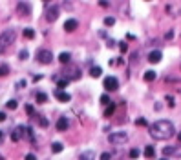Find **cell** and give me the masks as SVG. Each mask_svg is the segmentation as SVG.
<instances>
[{"label": "cell", "mask_w": 181, "mask_h": 160, "mask_svg": "<svg viewBox=\"0 0 181 160\" xmlns=\"http://www.w3.org/2000/svg\"><path fill=\"white\" fill-rule=\"evenodd\" d=\"M176 135V127L168 120H157L150 126V137L155 140H167Z\"/></svg>", "instance_id": "1"}, {"label": "cell", "mask_w": 181, "mask_h": 160, "mask_svg": "<svg viewBox=\"0 0 181 160\" xmlns=\"http://www.w3.org/2000/svg\"><path fill=\"white\" fill-rule=\"evenodd\" d=\"M17 38V31L15 29H6L4 33H0V49H6L7 46H11Z\"/></svg>", "instance_id": "2"}, {"label": "cell", "mask_w": 181, "mask_h": 160, "mask_svg": "<svg viewBox=\"0 0 181 160\" xmlns=\"http://www.w3.org/2000/svg\"><path fill=\"white\" fill-rule=\"evenodd\" d=\"M128 140V133L126 131H115L112 135H108V142L113 144V146H121Z\"/></svg>", "instance_id": "3"}, {"label": "cell", "mask_w": 181, "mask_h": 160, "mask_svg": "<svg viewBox=\"0 0 181 160\" xmlns=\"http://www.w3.org/2000/svg\"><path fill=\"white\" fill-rule=\"evenodd\" d=\"M37 60L40 64H51L53 53L49 51V49H38V51H37Z\"/></svg>", "instance_id": "4"}, {"label": "cell", "mask_w": 181, "mask_h": 160, "mask_svg": "<svg viewBox=\"0 0 181 160\" xmlns=\"http://www.w3.org/2000/svg\"><path fill=\"white\" fill-rule=\"evenodd\" d=\"M103 86H104L106 91H115V89H119V80L115 78V77H106Z\"/></svg>", "instance_id": "5"}, {"label": "cell", "mask_w": 181, "mask_h": 160, "mask_svg": "<svg viewBox=\"0 0 181 160\" xmlns=\"http://www.w3.org/2000/svg\"><path fill=\"white\" fill-rule=\"evenodd\" d=\"M59 6H51V7H48V11H46V20L48 22H55V20L59 18Z\"/></svg>", "instance_id": "6"}, {"label": "cell", "mask_w": 181, "mask_h": 160, "mask_svg": "<svg viewBox=\"0 0 181 160\" xmlns=\"http://www.w3.org/2000/svg\"><path fill=\"white\" fill-rule=\"evenodd\" d=\"M17 11H18L20 15H24V17H28V15H31V6H29L28 2H18Z\"/></svg>", "instance_id": "7"}, {"label": "cell", "mask_w": 181, "mask_h": 160, "mask_svg": "<svg viewBox=\"0 0 181 160\" xmlns=\"http://www.w3.org/2000/svg\"><path fill=\"white\" fill-rule=\"evenodd\" d=\"M68 126H70V122H68V118L66 117H60L57 120V124H55V127H57V131H68Z\"/></svg>", "instance_id": "8"}, {"label": "cell", "mask_w": 181, "mask_h": 160, "mask_svg": "<svg viewBox=\"0 0 181 160\" xmlns=\"http://www.w3.org/2000/svg\"><path fill=\"white\" fill-rule=\"evenodd\" d=\"M79 27V22L75 18H68L66 22H64V29H66L68 33H72V31H75V29Z\"/></svg>", "instance_id": "9"}, {"label": "cell", "mask_w": 181, "mask_h": 160, "mask_svg": "<svg viewBox=\"0 0 181 160\" xmlns=\"http://www.w3.org/2000/svg\"><path fill=\"white\" fill-rule=\"evenodd\" d=\"M55 98H57L59 102H70V100H72L70 93H66V91H59V89H55Z\"/></svg>", "instance_id": "10"}, {"label": "cell", "mask_w": 181, "mask_h": 160, "mask_svg": "<svg viewBox=\"0 0 181 160\" xmlns=\"http://www.w3.org/2000/svg\"><path fill=\"white\" fill-rule=\"evenodd\" d=\"M161 58H163V53L161 51H152L148 55V62L150 64H157V62H161Z\"/></svg>", "instance_id": "11"}, {"label": "cell", "mask_w": 181, "mask_h": 160, "mask_svg": "<svg viewBox=\"0 0 181 160\" xmlns=\"http://www.w3.org/2000/svg\"><path fill=\"white\" fill-rule=\"evenodd\" d=\"M167 13H170L174 18H178L179 15H181V7H178V6H174V4H168L167 6Z\"/></svg>", "instance_id": "12"}, {"label": "cell", "mask_w": 181, "mask_h": 160, "mask_svg": "<svg viewBox=\"0 0 181 160\" xmlns=\"http://www.w3.org/2000/svg\"><path fill=\"white\" fill-rule=\"evenodd\" d=\"M155 78H157V73H155V71H152V69L145 71V75H143V80H145V82H154Z\"/></svg>", "instance_id": "13"}, {"label": "cell", "mask_w": 181, "mask_h": 160, "mask_svg": "<svg viewBox=\"0 0 181 160\" xmlns=\"http://www.w3.org/2000/svg\"><path fill=\"white\" fill-rule=\"evenodd\" d=\"M59 62L60 64H70V62H72V55H70V53H60L59 55Z\"/></svg>", "instance_id": "14"}, {"label": "cell", "mask_w": 181, "mask_h": 160, "mask_svg": "<svg viewBox=\"0 0 181 160\" xmlns=\"http://www.w3.org/2000/svg\"><path fill=\"white\" fill-rule=\"evenodd\" d=\"M143 155L147 158H154L155 157V149H154V146H147L145 147V151H143Z\"/></svg>", "instance_id": "15"}, {"label": "cell", "mask_w": 181, "mask_h": 160, "mask_svg": "<svg viewBox=\"0 0 181 160\" xmlns=\"http://www.w3.org/2000/svg\"><path fill=\"white\" fill-rule=\"evenodd\" d=\"M90 75H92L93 78H97V77H101V75H103V69H101L99 66H93L92 69H90Z\"/></svg>", "instance_id": "16"}, {"label": "cell", "mask_w": 181, "mask_h": 160, "mask_svg": "<svg viewBox=\"0 0 181 160\" xmlns=\"http://www.w3.org/2000/svg\"><path fill=\"white\" fill-rule=\"evenodd\" d=\"M68 84H70V80H68V78H60V80H57V89H59V91H62V89L66 87Z\"/></svg>", "instance_id": "17"}, {"label": "cell", "mask_w": 181, "mask_h": 160, "mask_svg": "<svg viewBox=\"0 0 181 160\" xmlns=\"http://www.w3.org/2000/svg\"><path fill=\"white\" fill-rule=\"evenodd\" d=\"M95 158V153L93 151H84L80 155V160H93Z\"/></svg>", "instance_id": "18"}, {"label": "cell", "mask_w": 181, "mask_h": 160, "mask_svg": "<svg viewBox=\"0 0 181 160\" xmlns=\"http://www.w3.org/2000/svg\"><path fill=\"white\" fill-rule=\"evenodd\" d=\"M62 149H64V146H62L60 142H53V144H51V151H53V153H60Z\"/></svg>", "instance_id": "19"}, {"label": "cell", "mask_w": 181, "mask_h": 160, "mask_svg": "<svg viewBox=\"0 0 181 160\" xmlns=\"http://www.w3.org/2000/svg\"><path fill=\"white\" fill-rule=\"evenodd\" d=\"M35 98H37V102H38V104L48 102V95H46V93H37V97H35Z\"/></svg>", "instance_id": "20"}, {"label": "cell", "mask_w": 181, "mask_h": 160, "mask_svg": "<svg viewBox=\"0 0 181 160\" xmlns=\"http://www.w3.org/2000/svg\"><path fill=\"white\" fill-rule=\"evenodd\" d=\"M24 37H26L28 40H31V38H35V31L31 27H26V29H24Z\"/></svg>", "instance_id": "21"}, {"label": "cell", "mask_w": 181, "mask_h": 160, "mask_svg": "<svg viewBox=\"0 0 181 160\" xmlns=\"http://www.w3.org/2000/svg\"><path fill=\"white\" fill-rule=\"evenodd\" d=\"M20 138H22V135H20V129L17 127V129H15V131L11 133V140H13V142H18Z\"/></svg>", "instance_id": "22"}, {"label": "cell", "mask_w": 181, "mask_h": 160, "mask_svg": "<svg viewBox=\"0 0 181 160\" xmlns=\"http://www.w3.org/2000/svg\"><path fill=\"white\" fill-rule=\"evenodd\" d=\"M38 126H40V127H48V126H49L48 118H46V117H40V115H38Z\"/></svg>", "instance_id": "23"}, {"label": "cell", "mask_w": 181, "mask_h": 160, "mask_svg": "<svg viewBox=\"0 0 181 160\" xmlns=\"http://www.w3.org/2000/svg\"><path fill=\"white\" fill-rule=\"evenodd\" d=\"M104 26H106V27L115 26V18L113 17H106V18H104Z\"/></svg>", "instance_id": "24"}, {"label": "cell", "mask_w": 181, "mask_h": 160, "mask_svg": "<svg viewBox=\"0 0 181 160\" xmlns=\"http://www.w3.org/2000/svg\"><path fill=\"white\" fill-rule=\"evenodd\" d=\"M139 155H141V151L137 147H134V149H130V158L132 160H135V158H139Z\"/></svg>", "instance_id": "25"}, {"label": "cell", "mask_w": 181, "mask_h": 160, "mask_svg": "<svg viewBox=\"0 0 181 160\" xmlns=\"http://www.w3.org/2000/svg\"><path fill=\"white\" fill-rule=\"evenodd\" d=\"M174 149L176 147H172V146H170V147H163V155H165V157H168V155H170V157H174Z\"/></svg>", "instance_id": "26"}, {"label": "cell", "mask_w": 181, "mask_h": 160, "mask_svg": "<svg viewBox=\"0 0 181 160\" xmlns=\"http://www.w3.org/2000/svg\"><path fill=\"white\" fill-rule=\"evenodd\" d=\"M17 106H18L17 100H9V102L6 104V107H7V109H11V111H13V109H17Z\"/></svg>", "instance_id": "27"}, {"label": "cell", "mask_w": 181, "mask_h": 160, "mask_svg": "<svg viewBox=\"0 0 181 160\" xmlns=\"http://www.w3.org/2000/svg\"><path fill=\"white\" fill-rule=\"evenodd\" d=\"M113 111H115V106L112 104V106H108V107H106V111H104V117H112Z\"/></svg>", "instance_id": "28"}, {"label": "cell", "mask_w": 181, "mask_h": 160, "mask_svg": "<svg viewBox=\"0 0 181 160\" xmlns=\"http://www.w3.org/2000/svg\"><path fill=\"white\" fill-rule=\"evenodd\" d=\"M9 73V66L7 64H4V66H0V77H4V75Z\"/></svg>", "instance_id": "29"}, {"label": "cell", "mask_w": 181, "mask_h": 160, "mask_svg": "<svg viewBox=\"0 0 181 160\" xmlns=\"http://www.w3.org/2000/svg\"><path fill=\"white\" fill-rule=\"evenodd\" d=\"M18 57H20V60H26L29 57V51H28V49H22V51L18 53Z\"/></svg>", "instance_id": "30"}, {"label": "cell", "mask_w": 181, "mask_h": 160, "mask_svg": "<svg viewBox=\"0 0 181 160\" xmlns=\"http://www.w3.org/2000/svg\"><path fill=\"white\" fill-rule=\"evenodd\" d=\"M101 104H103V106L110 104V97H108V95H103V97H101Z\"/></svg>", "instance_id": "31"}, {"label": "cell", "mask_w": 181, "mask_h": 160, "mask_svg": "<svg viewBox=\"0 0 181 160\" xmlns=\"http://www.w3.org/2000/svg\"><path fill=\"white\" fill-rule=\"evenodd\" d=\"M117 44H119V49H121V53H124V51L128 49V44H126V42H117Z\"/></svg>", "instance_id": "32"}, {"label": "cell", "mask_w": 181, "mask_h": 160, "mask_svg": "<svg viewBox=\"0 0 181 160\" xmlns=\"http://www.w3.org/2000/svg\"><path fill=\"white\" fill-rule=\"evenodd\" d=\"M147 118H137V120H135V126H147Z\"/></svg>", "instance_id": "33"}, {"label": "cell", "mask_w": 181, "mask_h": 160, "mask_svg": "<svg viewBox=\"0 0 181 160\" xmlns=\"http://www.w3.org/2000/svg\"><path fill=\"white\" fill-rule=\"evenodd\" d=\"M101 160H112V155H110V153H103V155H101Z\"/></svg>", "instance_id": "34"}, {"label": "cell", "mask_w": 181, "mask_h": 160, "mask_svg": "<svg viewBox=\"0 0 181 160\" xmlns=\"http://www.w3.org/2000/svg\"><path fill=\"white\" fill-rule=\"evenodd\" d=\"M167 102H168V106L172 107V106H174V97H170V95H167Z\"/></svg>", "instance_id": "35"}, {"label": "cell", "mask_w": 181, "mask_h": 160, "mask_svg": "<svg viewBox=\"0 0 181 160\" xmlns=\"http://www.w3.org/2000/svg\"><path fill=\"white\" fill-rule=\"evenodd\" d=\"M174 157H181V146L174 149Z\"/></svg>", "instance_id": "36"}, {"label": "cell", "mask_w": 181, "mask_h": 160, "mask_svg": "<svg viewBox=\"0 0 181 160\" xmlns=\"http://www.w3.org/2000/svg\"><path fill=\"white\" fill-rule=\"evenodd\" d=\"M165 38H167V40H172V38H174V31H168L167 35H165Z\"/></svg>", "instance_id": "37"}, {"label": "cell", "mask_w": 181, "mask_h": 160, "mask_svg": "<svg viewBox=\"0 0 181 160\" xmlns=\"http://www.w3.org/2000/svg\"><path fill=\"white\" fill-rule=\"evenodd\" d=\"M24 160H37V157H35L33 153H29V155H26V158H24Z\"/></svg>", "instance_id": "38"}, {"label": "cell", "mask_w": 181, "mask_h": 160, "mask_svg": "<svg viewBox=\"0 0 181 160\" xmlns=\"http://www.w3.org/2000/svg\"><path fill=\"white\" fill-rule=\"evenodd\" d=\"M17 87H26V80H18V82H17Z\"/></svg>", "instance_id": "39"}, {"label": "cell", "mask_w": 181, "mask_h": 160, "mask_svg": "<svg viewBox=\"0 0 181 160\" xmlns=\"http://www.w3.org/2000/svg\"><path fill=\"white\" fill-rule=\"evenodd\" d=\"M26 111H28V115H33L35 109H33V106H26Z\"/></svg>", "instance_id": "40"}, {"label": "cell", "mask_w": 181, "mask_h": 160, "mask_svg": "<svg viewBox=\"0 0 181 160\" xmlns=\"http://www.w3.org/2000/svg\"><path fill=\"white\" fill-rule=\"evenodd\" d=\"M115 44H117V42H115V40H108V47H113Z\"/></svg>", "instance_id": "41"}, {"label": "cell", "mask_w": 181, "mask_h": 160, "mask_svg": "<svg viewBox=\"0 0 181 160\" xmlns=\"http://www.w3.org/2000/svg\"><path fill=\"white\" fill-rule=\"evenodd\" d=\"M4 120H6V113L0 111V122H4Z\"/></svg>", "instance_id": "42"}, {"label": "cell", "mask_w": 181, "mask_h": 160, "mask_svg": "<svg viewBox=\"0 0 181 160\" xmlns=\"http://www.w3.org/2000/svg\"><path fill=\"white\" fill-rule=\"evenodd\" d=\"M4 140V131H0V142Z\"/></svg>", "instance_id": "43"}, {"label": "cell", "mask_w": 181, "mask_h": 160, "mask_svg": "<svg viewBox=\"0 0 181 160\" xmlns=\"http://www.w3.org/2000/svg\"><path fill=\"white\" fill-rule=\"evenodd\" d=\"M178 140H179V144H181V131L178 133Z\"/></svg>", "instance_id": "44"}, {"label": "cell", "mask_w": 181, "mask_h": 160, "mask_svg": "<svg viewBox=\"0 0 181 160\" xmlns=\"http://www.w3.org/2000/svg\"><path fill=\"white\" fill-rule=\"evenodd\" d=\"M159 160H168V158H159Z\"/></svg>", "instance_id": "45"}]
</instances>
